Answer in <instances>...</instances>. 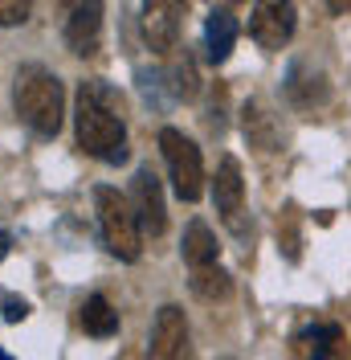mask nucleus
<instances>
[{
  "label": "nucleus",
  "mask_w": 351,
  "mask_h": 360,
  "mask_svg": "<svg viewBox=\"0 0 351 360\" xmlns=\"http://www.w3.org/2000/svg\"><path fill=\"white\" fill-rule=\"evenodd\" d=\"M74 127H78V148L102 164H123L127 160V119H123V94L102 82L86 78L78 82L74 98Z\"/></svg>",
  "instance_id": "f257e3e1"
},
{
  "label": "nucleus",
  "mask_w": 351,
  "mask_h": 360,
  "mask_svg": "<svg viewBox=\"0 0 351 360\" xmlns=\"http://www.w3.org/2000/svg\"><path fill=\"white\" fill-rule=\"evenodd\" d=\"M13 107L21 115V123L33 135L41 139H53L62 131V115H66V90H62V78L53 70L29 66L17 70V82H13Z\"/></svg>",
  "instance_id": "f03ea898"
},
{
  "label": "nucleus",
  "mask_w": 351,
  "mask_h": 360,
  "mask_svg": "<svg viewBox=\"0 0 351 360\" xmlns=\"http://www.w3.org/2000/svg\"><path fill=\"white\" fill-rule=\"evenodd\" d=\"M94 209H98V229H102L107 250L119 262H135L143 254V225H139L131 197H123L119 188L98 184L94 188Z\"/></svg>",
  "instance_id": "7ed1b4c3"
},
{
  "label": "nucleus",
  "mask_w": 351,
  "mask_h": 360,
  "mask_svg": "<svg viewBox=\"0 0 351 360\" xmlns=\"http://www.w3.org/2000/svg\"><path fill=\"white\" fill-rule=\"evenodd\" d=\"M159 152L168 160L176 197L180 201H200V193H204V160H200V148L184 131L164 127L159 131Z\"/></svg>",
  "instance_id": "20e7f679"
},
{
  "label": "nucleus",
  "mask_w": 351,
  "mask_h": 360,
  "mask_svg": "<svg viewBox=\"0 0 351 360\" xmlns=\"http://www.w3.org/2000/svg\"><path fill=\"white\" fill-rule=\"evenodd\" d=\"M62 37L74 58H94L102 45V0H62Z\"/></svg>",
  "instance_id": "39448f33"
},
{
  "label": "nucleus",
  "mask_w": 351,
  "mask_h": 360,
  "mask_svg": "<svg viewBox=\"0 0 351 360\" xmlns=\"http://www.w3.org/2000/svg\"><path fill=\"white\" fill-rule=\"evenodd\" d=\"M188 17V0H143V37L152 53L180 49V29Z\"/></svg>",
  "instance_id": "423d86ee"
},
{
  "label": "nucleus",
  "mask_w": 351,
  "mask_h": 360,
  "mask_svg": "<svg viewBox=\"0 0 351 360\" xmlns=\"http://www.w3.org/2000/svg\"><path fill=\"white\" fill-rule=\"evenodd\" d=\"M294 0H258L253 4V17H249V37L270 49V53H278L282 45H290L294 37Z\"/></svg>",
  "instance_id": "0eeeda50"
},
{
  "label": "nucleus",
  "mask_w": 351,
  "mask_h": 360,
  "mask_svg": "<svg viewBox=\"0 0 351 360\" xmlns=\"http://www.w3.org/2000/svg\"><path fill=\"white\" fill-rule=\"evenodd\" d=\"M213 205H217L220 221L229 225L233 233H245V180H241V164L233 156H220V164H217Z\"/></svg>",
  "instance_id": "6e6552de"
},
{
  "label": "nucleus",
  "mask_w": 351,
  "mask_h": 360,
  "mask_svg": "<svg viewBox=\"0 0 351 360\" xmlns=\"http://www.w3.org/2000/svg\"><path fill=\"white\" fill-rule=\"evenodd\" d=\"M131 205L139 213V225L143 233L159 238L168 229V209H164V188H159V176L152 172V164L135 168V180H131Z\"/></svg>",
  "instance_id": "1a4fd4ad"
},
{
  "label": "nucleus",
  "mask_w": 351,
  "mask_h": 360,
  "mask_svg": "<svg viewBox=\"0 0 351 360\" xmlns=\"http://www.w3.org/2000/svg\"><path fill=\"white\" fill-rule=\"evenodd\" d=\"M147 352L155 360H172V356H184L188 352V319L176 303H164L155 311V323H152V344Z\"/></svg>",
  "instance_id": "9d476101"
},
{
  "label": "nucleus",
  "mask_w": 351,
  "mask_h": 360,
  "mask_svg": "<svg viewBox=\"0 0 351 360\" xmlns=\"http://www.w3.org/2000/svg\"><path fill=\"white\" fill-rule=\"evenodd\" d=\"M241 131L245 139L258 148V152H282V123H278V115L265 107L262 98H249L241 111Z\"/></svg>",
  "instance_id": "9b49d317"
},
{
  "label": "nucleus",
  "mask_w": 351,
  "mask_h": 360,
  "mask_svg": "<svg viewBox=\"0 0 351 360\" xmlns=\"http://www.w3.org/2000/svg\"><path fill=\"white\" fill-rule=\"evenodd\" d=\"M233 45H237V21H233V13L229 8H213L208 21H204V53H208V62L213 66L229 62Z\"/></svg>",
  "instance_id": "f8f14e48"
},
{
  "label": "nucleus",
  "mask_w": 351,
  "mask_h": 360,
  "mask_svg": "<svg viewBox=\"0 0 351 360\" xmlns=\"http://www.w3.org/2000/svg\"><path fill=\"white\" fill-rule=\"evenodd\" d=\"M286 94L294 107H319L327 98V78L319 70H310L307 62H294L290 78H286Z\"/></svg>",
  "instance_id": "ddd939ff"
},
{
  "label": "nucleus",
  "mask_w": 351,
  "mask_h": 360,
  "mask_svg": "<svg viewBox=\"0 0 351 360\" xmlns=\"http://www.w3.org/2000/svg\"><path fill=\"white\" fill-rule=\"evenodd\" d=\"M217 238H213V229L204 221H188L184 229V242H180V254H184V262L197 270V266H213L217 262Z\"/></svg>",
  "instance_id": "4468645a"
},
{
  "label": "nucleus",
  "mask_w": 351,
  "mask_h": 360,
  "mask_svg": "<svg viewBox=\"0 0 351 360\" xmlns=\"http://www.w3.org/2000/svg\"><path fill=\"white\" fill-rule=\"evenodd\" d=\"M343 344V328L339 323H310L307 332L294 336V352L303 356H331Z\"/></svg>",
  "instance_id": "2eb2a0df"
},
{
  "label": "nucleus",
  "mask_w": 351,
  "mask_h": 360,
  "mask_svg": "<svg viewBox=\"0 0 351 360\" xmlns=\"http://www.w3.org/2000/svg\"><path fill=\"white\" fill-rule=\"evenodd\" d=\"M82 328L94 340H110L119 332V311L107 303V295H90L86 303H82Z\"/></svg>",
  "instance_id": "dca6fc26"
},
{
  "label": "nucleus",
  "mask_w": 351,
  "mask_h": 360,
  "mask_svg": "<svg viewBox=\"0 0 351 360\" xmlns=\"http://www.w3.org/2000/svg\"><path fill=\"white\" fill-rule=\"evenodd\" d=\"M164 74H168V86H172L176 103H180V98H184V103H192V98H197L200 82H197V62H192L188 45L180 49V58H176V62H172L168 70H164Z\"/></svg>",
  "instance_id": "f3484780"
},
{
  "label": "nucleus",
  "mask_w": 351,
  "mask_h": 360,
  "mask_svg": "<svg viewBox=\"0 0 351 360\" xmlns=\"http://www.w3.org/2000/svg\"><path fill=\"white\" fill-rule=\"evenodd\" d=\"M229 291H233V278H229L217 262H213V266H197L192 270V295H197V299L217 303V299H225Z\"/></svg>",
  "instance_id": "a211bd4d"
},
{
  "label": "nucleus",
  "mask_w": 351,
  "mask_h": 360,
  "mask_svg": "<svg viewBox=\"0 0 351 360\" xmlns=\"http://www.w3.org/2000/svg\"><path fill=\"white\" fill-rule=\"evenodd\" d=\"M135 78H139V90H143V98L152 103L155 111H168V107L176 103L172 94H164V86H168V74H164V70H139ZM168 90H172V86H168Z\"/></svg>",
  "instance_id": "6ab92c4d"
},
{
  "label": "nucleus",
  "mask_w": 351,
  "mask_h": 360,
  "mask_svg": "<svg viewBox=\"0 0 351 360\" xmlns=\"http://www.w3.org/2000/svg\"><path fill=\"white\" fill-rule=\"evenodd\" d=\"M29 0H0V29H13V25L29 21Z\"/></svg>",
  "instance_id": "aec40b11"
},
{
  "label": "nucleus",
  "mask_w": 351,
  "mask_h": 360,
  "mask_svg": "<svg viewBox=\"0 0 351 360\" xmlns=\"http://www.w3.org/2000/svg\"><path fill=\"white\" fill-rule=\"evenodd\" d=\"M0 307H4V319H8V323H21L25 315H29V303L17 299V295H4V303H0Z\"/></svg>",
  "instance_id": "412c9836"
},
{
  "label": "nucleus",
  "mask_w": 351,
  "mask_h": 360,
  "mask_svg": "<svg viewBox=\"0 0 351 360\" xmlns=\"http://www.w3.org/2000/svg\"><path fill=\"white\" fill-rule=\"evenodd\" d=\"M327 8L335 13V17H347V13H351V0H327Z\"/></svg>",
  "instance_id": "4be33fe9"
},
{
  "label": "nucleus",
  "mask_w": 351,
  "mask_h": 360,
  "mask_svg": "<svg viewBox=\"0 0 351 360\" xmlns=\"http://www.w3.org/2000/svg\"><path fill=\"white\" fill-rule=\"evenodd\" d=\"M8 246H13V233H8V229H0V262H4V254H8Z\"/></svg>",
  "instance_id": "5701e85b"
},
{
  "label": "nucleus",
  "mask_w": 351,
  "mask_h": 360,
  "mask_svg": "<svg viewBox=\"0 0 351 360\" xmlns=\"http://www.w3.org/2000/svg\"><path fill=\"white\" fill-rule=\"evenodd\" d=\"M0 360H8V352H4V348H0Z\"/></svg>",
  "instance_id": "b1692460"
}]
</instances>
